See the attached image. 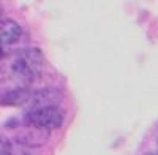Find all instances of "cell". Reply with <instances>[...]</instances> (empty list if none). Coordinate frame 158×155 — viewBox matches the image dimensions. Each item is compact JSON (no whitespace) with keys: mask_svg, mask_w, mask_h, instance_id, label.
I'll list each match as a JSON object with an SVG mask.
<instances>
[{"mask_svg":"<svg viewBox=\"0 0 158 155\" xmlns=\"http://www.w3.org/2000/svg\"><path fill=\"white\" fill-rule=\"evenodd\" d=\"M10 155H30V152H29V147H25V146L16 143V144H11Z\"/></svg>","mask_w":158,"mask_h":155,"instance_id":"cell-9","label":"cell"},{"mask_svg":"<svg viewBox=\"0 0 158 155\" xmlns=\"http://www.w3.org/2000/svg\"><path fill=\"white\" fill-rule=\"evenodd\" d=\"M0 13H2V8H0Z\"/></svg>","mask_w":158,"mask_h":155,"instance_id":"cell-12","label":"cell"},{"mask_svg":"<svg viewBox=\"0 0 158 155\" xmlns=\"http://www.w3.org/2000/svg\"><path fill=\"white\" fill-rule=\"evenodd\" d=\"M11 152V141L0 133V155H10Z\"/></svg>","mask_w":158,"mask_h":155,"instance_id":"cell-8","label":"cell"},{"mask_svg":"<svg viewBox=\"0 0 158 155\" xmlns=\"http://www.w3.org/2000/svg\"><path fill=\"white\" fill-rule=\"evenodd\" d=\"M21 59L24 60L25 65H27V68L33 73V76L38 74L40 71L43 70L44 56H43V52L38 48H29V49H25L24 52L21 54Z\"/></svg>","mask_w":158,"mask_h":155,"instance_id":"cell-5","label":"cell"},{"mask_svg":"<svg viewBox=\"0 0 158 155\" xmlns=\"http://www.w3.org/2000/svg\"><path fill=\"white\" fill-rule=\"evenodd\" d=\"M13 73H15V76L18 78L19 81H22L24 84H27V82H32L33 79V73L27 68V65L24 63V60L21 57H18L15 60V63H13Z\"/></svg>","mask_w":158,"mask_h":155,"instance_id":"cell-7","label":"cell"},{"mask_svg":"<svg viewBox=\"0 0 158 155\" xmlns=\"http://www.w3.org/2000/svg\"><path fill=\"white\" fill-rule=\"evenodd\" d=\"M22 35L21 25L11 19H2L0 21V41L5 46L15 44Z\"/></svg>","mask_w":158,"mask_h":155,"instance_id":"cell-4","label":"cell"},{"mask_svg":"<svg viewBox=\"0 0 158 155\" xmlns=\"http://www.w3.org/2000/svg\"><path fill=\"white\" fill-rule=\"evenodd\" d=\"M48 139H49V132L48 130L29 125L25 130H22L16 136V143H19L25 147H40V146H43Z\"/></svg>","mask_w":158,"mask_h":155,"instance_id":"cell-2","label":"cell"},{"mask_svg":"<svg viewBox=\"0 0 158 155\" xmlns=\"http://www.w3.org/2000/svg\"><path fill=\"white\" fill-rule=\"evenodd\" d=\"M147 155H153V153H147Z\"/></svg>","mask_w":158,"mask_h":155,"instance_id":"cell-11","label":"cell"},{"mask_svg":"<svg viewBox=\"0 0 158 155\" xmlns=\"http://www.w3.org/2000/svg\"><path fill=\"white\" fill-rule=\"evenodd\" d=\"M27 100H30V94L27 90L25 89H15V90L6 92L2 98H0V103L5 106H19Z\"/></svg>","mask_w":158,"mask_h":155,"instance_id":"cell-6","label":"cell"},{"mask_svg":"<svg viewBox=\"0 0 158 155\" xmlns=\"http://www.w3.org/2000/svg\"><path fill=\"white\" fill-rule=\"evenodd\" d=\"M5 51H6V46H5L2 41H0V57H3V56H5Z\"/></svg>","mask_w":158,"mask_h":155,"instance_id":"cell-10","label":"cell"},{"mask_svg":"<svg viewBox=\"0 0 158 155\" xmlns=\"http://www.w3.org/2000/svg\"><path fill=\"white\" fill-rule=\"evenodd\" d=\"M63 111L59 106L33 108L27 114V122L32 127H38L43 130H56L63 124Z\"/></svg>","mask_w":158,"mask_h":155,"instance_id":"cell-1","label":"cell"},{"mask_svg":"<svg viewBox=\"0 0 158 155\" xmlns=\"http://www.w3.org/2000/svg\"><path fill=\"white\" fill-rule=\"evenodd\" d=\"M62 95L56 89H41L30 94V101L33 108H46V106H57Z\"/></svg>","mask_w":158,"mask_h":155,"instance_id":"cell-3","label":"cell"}]
</instances>
